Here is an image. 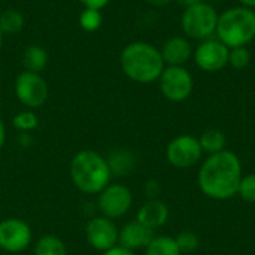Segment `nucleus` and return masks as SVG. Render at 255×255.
I'll list each match as a JSON object with an SVG mask.
<instances>
[{"mask_svg":"<svg viewBox=\"0 0 255 255\" xmlns=\"http://www.w3.org/2000/svg\"><path fill=\"white\" fill-rule=\"evenodd\" d=\"M244 178L239 157L224 149L209 155L200 166L197 184L200 191L212 200H229L238 194Z\"/></svg>","mask_w":255,"mask_h":255,"instance_id":"obj_1","label":"nucleus"},{"mask_svg":"<svg viewBox=\"0 0 255 255\" xmlns=\"http://www.w3.org/2000/svg\"><path fill=\"white\" fill-rule=\"evenodd\" d=\"M120 66L124 75L137 84L158 81L166 64L158 48L148 42H131L124 46L120 55Z\"/></svg>","mask_w":255,"mask_h":255,"instance_id":"obj_2","label":"nucleus"},{"mask_svg":"<svg viewBox=\"0 0 255 255\" xmlns=\"http://www.w3.org/2000/svg\"><path fill=\"white\" fill-rule=\"evenodd\" d=\"M111 166L106 158L91 149L79 151L70 161V178L85 194H99L111 182Z\"/></svg>","mask_w":255,"mask_h":255,"instance_id":"obj_3","label":"nucleus"},{"mask_svg":"<svg viewBox=\"0 0 255 255\" xmlns=\"http://www.w3.org/2000/svg\"><path fill=\"white\" fill-rule=\"evenodd\" d=\"M215 33L230 49L247 46L255 39V10L245 6L229 7L218 16Z\"/></svg>","mask_w":255,"mask_h":255,"instance_id":"obj_4","label":"nucleus"},{"mask_svg":"<svg viewBox=\"0 0 255 255\" xmlns=\"http://www.w3.org/2000/svg\"><path fill=\"white\" fill-rule=\"evenodd\" d=\"M218 16L217 9L206 1L188 6L181 16L182 31L190 39L206 40L217 31Z\"/></svg>","mask_w":255,"mask_h":255,"instance_id":"obj_5","label":"nucleus"},{"mask_svg":"<svg viewBox=\"0 0 255 255\" xmlns=\"http://www.w3.org/2000/svg\"><path fill=\"white\" fill-rule=\"evenodd\" d=\"M158 84L161 94L173 103L187 100L194 88L193 76L184 66H166L158 78Z\"/></svg>","mask_w":255,"mask_h":255,"instance_id":"obj_6","label":"nucleus"},{"mask_svg":"<svg viewBox=\"0 0 255 255\" xmlns=\"http://www.w3.org/2000/svg\"><path fill=\"white\" fill-rule=\"evenodd\" d=\"M15 96L25 108L37 109L48 100V82L40 73L24 70L15 79Z\"/></svg>","mask_w":255,"mask_h":255,"instance_id":"obj_7","label":"nucleus"},{"mask_svg":"<svg viewBox=\"0 0 255 255\" xmlns=\"http://www.w3.org/2000/svg\"><path fill=\"white\" fill-rule=\"evenodd\" d=\"M203 155V149L197 137L191 134H179L170 140L166 149L167 161L178 169L196 166Z\"/></svg>","mask_w":255,"mask_h":255,"instance_id":"obj_8","label":"nucleus"},{"mask_svg":"<svg viewBox=\"0 0 255 255\" xmlns=\"http://www.w3.org/2000/svg\"><path fill=\"white\" fill-rule=\"evenodd\" d=\"M97 205L103 217L109 220L121 218L130 211L133 205V194L126 185L109 184L102 193H99Z\"/></svg>","mask_w":255,"mask_h":255,"instance_id":"obj_9","label":"nucleus"},{"mask_svg":"<svg viewBox=\"0 0 255 255\" xmlns=\"http://www.w3.org/2000/svg\"><path fill=\"white\" fill-rule=\"evenodd\" d=\"M33 233L19 218H6L0 223V248L6 253H21L30 247Z\"/></svg>","mask_w":255,"mask_h":255,"instance_id":"obj_10","label":"nucleus"},{"mask_svg":"<svg viewBox=\"0 0 255 255\" xmlns=\"http://www.w3.org/2000/svg\"><path fill=\"white\" fill-rule=\"evenodd\" d=\"M229 52L230 48H227L221 40L209 37L202 40V43L196 48L193 58L200 70L214 73L229 64Z\"/></svg>","mask_w":255,"mask_h":255,"instance_id":"obj_11","label":"nucleus"},{"mask_svg":"<svg viewBox=\"0 0 255 255\" xmlns=\"http://www.w3.org/2000/svg\"><path fill=\"white\" fill-rule=\"evenodd\" d=\"M85 238L91 248L105 253L118 245L120 230L112 220L106 217H94L85 226Z\"/></svg>","mask_w":255,"mask_h":255,"instance_id":"obj_12","label":"nucleus"},{"mask_svg":"<svg viewBox=\"0 0 255 255\" xmlns=\"http://www.w3.org/2000/svg\"><path fill=\"white\" fill-rule=\"evenodd\" d=\"M161 57L167 66H184L193 57V46L184 36H173L167 39L161 49Z\"/></svg>","mask_w":255,"mask_h":255,"instance_id":"obj_13","label":"nucleus"},{"mask_svg":"<svg viewBox=\"0 0 255 255\" xmlns=\"http://www.w3.org/2000/svg\"><path fill=\"white\" fill-rule=\"evenodd\" d=\"M152 239H154V230L145 227L143 224H140L136 220V221L126 224L120 230L118 245H121L130 251H134V250L146 248Z\"/></svg>","mask_w":255,"mask_h":255,"instance_id":"obj_14","label":"nucleus"},{"mask_svg":"<svg viewBox=\"0 0 255 255\" xmlns=\"http://www.w3.org/2000/svg\"><path fill=\"white\" fill-rule=\"evenodd\" d=\"M136 220L140 224H143L145 227H148L151 230H157V229L163 227L167 223V220H169V208L161 200L151 199L145 205L140 206V209L137 211V218Z\"/></svg>","mask_w":255,"mask_h":255,"instance_id":"obj_15","label":"nucleus"},{"mask_svg":"<svg viewBox=\"0 0 255 255\" xmlns=\"http://www.w3.org/2000/svg\"><path fill=\"white\" fill-rule=\"evenodd\" d=\"M48 60H49V55L46 49L39 45H30L22 54V64L25 70L34 72V73H40L46 67Z\"/></svg>","mask_w":255,"mask_h":255,"instance_id":"obj_16","label":"nucleus"},{"mask_svg":"<svg viewBox=\"0 0 255 255\" xmlns=\"http://www.w3.org/2000/svg\"><path fill=\"white\" fill-rule=\"evenodd\" d=\"M199 142H200L203 152H206L209 155L224 151L226 145H227V139H226L224 133L217 128H209V130L203 131L202 136L199 137Z\"/></svg>","mask_w":255,"mask_h":255,"instance_id":"obj_17","label":"nucleus"},{"mask_svg":"<svg viewBox=\"0 0 255 255\" xmlns=\"http://www.w3.org/2000/svg\"><path fill=\"white\" fill-rule=\"evenodd\" d=\"M25 19L24 15L19 10L15 9H6L0 13V30L4 34L13 36L18 34L24 28Z\"/></svg>","mask_w":255,"mask_h":255,"instance_id":"obj_18","label":"nucleus"},{"mask_svg":"<svg viewBox=\"0 0 255 255\" xmlns=\"http://www.w3.org/2000/svg\"><path fill=\"white\" fill-rule=\"evenodd\" d=\"M145 255H181L175 238L154 236V239L145 248Z\"/></svg>","mask_w":255,"mask_h":255,"instance_id":"obj_19","label":"nucleus"},{"mask_svg":"<svg viewBox=\"0 0 255 255\" xmlns=\"http://www.w3.org/2000/svg\"><path fill=\"white\" fill-rule=\"evenodd\" d=\"M34 255H67L64 242L52 235L40 238L34 247Z\"/></svg>","mask_w":255,"mask_h":255,"instance_id":"obj_20","label":"nucleus"},{"mask_svg":"<svg viewBox=\"0 0 255 255\" xmlns=\"http://www.w3.org/2000/svg\"><path fill=\"white\" fill-rule=\"evenodd\" d=\"M103 16L100 10L96 9H84L79 15V25L85 31H96L102 27Z\"/></svg>","mask_w":255,"mask_h":255,"instance_id":"obj_21","label":"nucleus"},{"mask_svg":"<svg viewBox=\"0 0 255 255\" xmlns=\"http://www.w3.org/2000/svg\"><path fill=\"white\" fill-rule=\"evenodd\" d=\"M12 124L19 131H31L39 126V120L33 111H22L13 117Z\"/></svg>","mask_w":255,"mask_h":255,"instance_id":"obj_22","label":"nucleus"},{"mask_svg":"<svg viewBox=\"0 0 255 255\" xmlns=\"http://www.w3.org/2000/svg\"><path fill=\"white\" fill-rule=\"evenodd\" d=\"M251 61V52L247 46H238V48H232L229 52V64L236 69V70H242L245 67H248Z\"/></svg>","mask_w":255,"mask_h":255,"instance_id":"obj_23","label":"nucleus"},{"mask_svg":"<svg viewBox=\"0 0 255 255\" xmlns=\"http://www.w3.org/2000/svg\"><path fill=\"white\" fill-rule=\"evenodd\" d=\"M176 245L181 251V254H188V253H193L199 248V236L191 232V230H185V232H181L176 238Z\"/></svg>","mask_w":255,"mask_h":255,"instance_id":"obj_24","label":"nucleus"},{"mask_svg":"<svg viewBox=\"0 0 255 255\" xmlns=\"http://www.w3.org/2000/svg\"><path fill=\"white\" fill-rule=\"evenodd\" d=\"M238 194L248 203H255V173L245 175L239 184Z\"/></svg>","mask_w":255,"mask_h":255,"instance_id":"obj_25","label":"nucleus"},{"mask_svg":"<svg viewBox=\"0 0 255 255\" xmlns=\"http://www.w3.org/2000/svg\"><path fill=\"white\" fill-rule=\"evenodd\" d=\"M85 9H96V10H102L108 3L109 0H79Z\"/></svg>","mask_w":255,"mask_h":255,"instance_id":"obj_26","label":"nucleus"},{"mask_svg":"<svg viewBox=\"0 0 255 255\" xmlns=\"http://www.w3.org/2000/svg\"><path fill=\"white\" fill-rule=\"evenodd\" d=\"M102 255H134V253L127 250V248H124V247H121V245H117V247L102 253Z\"/></svg>","mask_w":255,"mask_h":255,"instance_id":"obj_27","label":"nucleus"},{"mask_svg":"<svg viewBox=\"0 0 255 255\" xmlns=\"http://www.w3.org/2000/svg\"><path fill=\"white\" fill-rule=\"evenodd\" d=\"M4 142H6V128H4L3 121L0 120V149L3 148Z\"/></svg>","mask_w":255,"mask_h":255,"instance_id":"obj_28","label":"nucleus"},{"mask_svg":"<svg viewBox=\"0 0 255 255\" xmlns=\"http://www.w3.org/2000/svg\"><path fill=\"white\" fill-rule=\"evenodd\" d=\"M179 4H182L184 7H188V6H193V4H197L200 1H205V0H176Z\"/></svg>","mask_w":255,"mask_h":255,"instance_id":"obj_29","label":"nucleus"},{"mask_svg":"<svg viewBox=\"0 0 255 255\" xmlns=\"http://www.w3.org/2000/svg\"><path fill=\"white\" fill-rule=\"evenodd\" d=\"M145 1H148V3L152 4V6H166V4H169L172 0H145Z\"/></svg>","mask_w":255,"mask_h":255,"instance_id":"obj_30","label":"nucleus"},{"mask_svg":"<svg viewBox=\"0 0 255 255\" xmlns=\"http://www.w3.org/2000/svg\"><path fill=\"white\" fill-rule=\"evenodd\" d=\"M241 3V6H245V7H250V9H254L255 10V0H238Z\"/></svg>","mask_w":255,"mask_h":255,"instance_id":"obj_31","label":"nucleus"},{"mask_svg":"<svg viewBox=\"0 0 255 255\" xmlns=\"http://www.w3.org/2000/svg\"><path fill=\"white\" fill-rule=\"evenodd\" d=\"M1 46H3V33L0 30V51H1Z\"/></svg>","mask_w":255,"mask_h":255,"instance_id":"obj_32","label":"nucleus"},{"mask_svg":"<svg viewBox=\"0 0 255 255\" xmlns=\"http://www.w3.org/2000/svg\"><path fill=\"white\" fill-rule=\"evenodd\" d=\"M0 108H1V99H0Z\"/></svg>","mask_w":255,"mask_h":255,"instance_id":"obj_33","label":"nucleus"}]
</instances>
